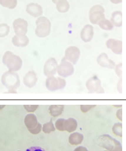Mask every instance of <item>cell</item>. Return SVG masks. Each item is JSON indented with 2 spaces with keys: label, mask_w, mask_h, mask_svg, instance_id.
Segmentation results:
<instances>
[{
  "label": "cell",
  "mask_w": 126,
  "mask_h": 151,
  "mask_svg": "<svg viewBox=\"0 0 126 151\" xmlns=\"http://www.w3.org/2000/svg\"><path fill=\"white\" fill-rule=\"evenodd\" d=\"M1 82L10 93H16L17 89L20 86L19 76L17 72L9 70L4 73L1 78Z\"/></svg>",
  "instance_id": "obj_1"
},
{
  "label": "cell",
  "mask_w": 126,
  "mask_h": 151,
  "mask_svg": "<svg viewBox=\"0 0 126 151\" xmlns=\"http://www.w3.org/2000/svg\"><path fill=\"white\" fill-rule=\"evenodd\" d=\"M2 63L7 66L9 71L18 72L21 70L23 62L22 58L11 51H6L2 56Z\"/></svg>",
  "instance_id": "obj_2"
},
{
  "label": "cell",
  "mask_w": 126,
  "mask_h": 151,
  "mask_svg": "<svg viewBox=\"0 0 126 151\" xmlns=\"http://www.w3.org/2000/svg\"><path fill=\"white\" fill-rule=\"evenodd\" d=\"M35 33L39 38L47 37L51 32L52 24L50 20L45 16H40L36 20Z\"/></svg>",
  "instance_id": "obj_3"
},
{
  "label": "cell",
  "mask_w": 126,
  "mask_h": 151,
  "mask_svg": "<svg viewBox=\"0 0 126 151\" xmlns=\"http://www.w3.org/2000/svg\"><path fill=\"white\" fill-rule=\"evenodd\" d=\"M24 123L30 133L36 135L42 131V126L39 123L36 116L33 113H29L24 119Z\"/></svg>",
  "instance_id": "obj_4"
},
{
  "label": "cell",
  "mask_w": 126,
  "mask_h": 151,
  "mask_svg": "<svg viewBox=\"0 0 126 151\" xmlns=\"http://www.w3.org/2000/svg\"><path fill=\"white\" fill-rule=\"evenodd\" d=\"M89 21L93 25H99V22L105 19V9L101 5H94L90 9L89 12Z\"/></svg>",
  "instance_id": "obj_5"
},
{
  "label": "cell",
  "mask_w": 126,
  "mask_h": 151,
  "mask_svg": "<svg viewBox=\"0 0 126 151\" xmlns=\"http://www.w3.org/2000/svg\"><path fill=\"white\" fill-rule=\"evenodd\" d=\"M66 86V81L64 78L60 76L55 77V76H49L47 77L45 80V86L48 90L51 92H55L57 90H62Z\"/></svg>",
  "instance_id": "obj_6"
},
{
  "label": "cell",
  "mask_w": 126,
  "mask_h": 151,
  "mask_svg": "<svg viewBox=\"0 0 126 151\" xmlns=\"http://www.w3.org/2000/svg\"><path fill=\"white\" fill-rule=\"evenodd\" d=\"M75 72L74 65L69 61H68L65 57H63L61 60V63L58 66L57 73L62 78H67L72 75Z\"/></svg>",
  "instance_id": "obj_7"
},
{
  "label": "cell",
  "mask_w": 126,
  "mask_h": 151,
  "mask_svg": "<svg viewBox=\"0 0 126 151\" xmlns=\"http://www.w3.org/2000/svg\"><path fill=\"white\" fill-rule=\"evenodd\" d=\"M87 90L91 93H104L105 90L102 85V82L96 75L92 76L86 81Z\"/></svg>",
  "instance_id": "obj_8"
},
{
  "label": "cell",
  "mask_w": 126,
  "mask_h": 151,
  "mask_svg": "<svg viewBox=\"0 0 126 151\" xmlns=\"http://www.w3.org/2000/svg\"><path fill=\"white\" fill-rule=\"evenodd\" d=\"M98 143L101 147H103L108 151H112L115 147L121 145L120 142L108 134L101 135L98 139Z\"/></svg>",
  "instance_id": "obj_9"
},
{
  "label": "cell",
  "mask_w": 126,
  "mask_h": 151,
  "mask_svg": "<svg viewBox=\"0 0 126 151\" xmlns=\"http://www.w3.org/2000/svg\"><path fill=\"white\" fill-rule=\"evenodd\" d=\"M14 32L17 36H26L28 32L29 23L26 19L22 18L16 19L12 22Z\"/></svg>",
  "instance_id": "obj_10"
},
{
  "label": "cell",
  "mask_w": 126,
  "mask_h": 151,
  "mask_svg": "<svg viewBox=\"0 0 126 151\" xmlns=\"http://www.w3.org/2000/svg\"><path fill=\"white\" fill-rule=\"evenodd\" d=\"M81 55V51L79 50V47L72 46L68 47L65 51V56L64 57L69 61L70 63L75 65L78 63L79 58Z\"/></svg>",
  "instance_id": "obj_11"
},
{
  "label": "cell",
  "mask_w": 126,
  "mask_h": 151,
  "mask_svg": "<svg viewBox=\"0 0 126 151\" xmlns=\"http://www.w3.org/2000/svg\"><path fill=\"white\" fill-rule=\"evenodd\" d=\"M58 66H59V64H58L57 60H55V58L51 57L48 59L45 63V65H44V75L46 77L53 76L57 73Z\"/></svg>",
  "instance_id": "obj_12"
},
{
  "label": "cell",
  "mask_w": 126,
  "mask_h": 151,
  "mask_svg": "<svg viewBox=\"0 0 126 151\" xmlns=\"http://www.w3.org/2000/svg\"><path fill=\"white\" fill-rule=\"evenodd\" d=\"M106 47L116 55L122 54V41L115 39H108L105 42Z\"/></svg>",
  "instance_id": "obj_13"
},
{
  "label": "cell",
  "mask_w": 126,
  "mask_h": 151,
  "mask_svg": "<svg viewBox=\"0 0 126 151\" xmlns=\"http://www.w3.org/2000/svg\"><path fill=\"white\" fill-rule=\"evenodd\" d=\"M97 63L99 64V66L103 68H107V69H115V63L111 59H109L108 56L106 53L102 52V53L99 54V56L97 57Z\"/></svg>",
  "instance_id": "obj_14"
},
{
  "label": "cell",
  "mask_w": 126,
  "mask_h": 151,
  "mask_svg": "<svg viewBox=\"0 0 126 151\" xmlns=\"http://www.w3.org/2000/svg\"><path fill=\"white\" fill-rule=\"evenodd\" d=\"M26 12L28 14H29L32 17L35 18H39L40 16H42L43 14V9L42 7L38 3H35V2H31L26 6Z\"/></svg>",
  "instance_id": "obj_15"
},
{
  "label": "cell",
  "mask_w": 126,
  "mask_h": 151,
  "mask_svg": "<svg viewBox=\"0 0 126 151\" xmlns=\"http://www.w3.org/2000/svg\"><path fill=\"white\" fill-rule=\"evenodd\" d=\"M94 36V27L90 24H86L81 30L80 37L84 42H91Z\"/></svg>",
  "instance_id": "obj_16"
},
{
  "label": "cell",
  "mask_w": 126,
  "mask_h": 151,
  "mask_svg": "<svg viewBox=\"0 0 126 151\" xmlns=\"http://www.w3.org/2000/svg\"><path fill=\"white\" fill-rule=\"evenodd\" d=\"M38 81L37 74L34 70H30L23 77V83L24 85L27 86L28 88H33L36 85Z\"/></svg>",
  "instance_id": "obj_17"
},
{
  "label": "cell",
  "mask_w": 126,
  "mask_h": 151,
  "mask_svg": "<svg viewBox=\"0 0 126 151\" xmlns=\"http://www.w3.org/2000/svg\"><path fill=\"white\" fill-rule=\"evenodd\" d=\"M12 42L16 47H26L29 43V39L27 36H15L12 37Z\"/></svg>",
  "instance_id": "obj_18"
},
{
  "label": "cell",
  "mask_w": 126,
  "mask_h": 151,
  "mask_svg": "<svg viewBox=\"0 0 126 151\" xmlns=\"http://www.w3.org/2000/svg\"><path fill=\"white\" fill-rule=\"evenodd\" d=\"M111 22L115 27L122 26V11H115L111 16Z\"/></svg>",
  "instance_id": "obj_19"
},
{
  "label": "cell",
  "mask_w": 126,
  "mask_h": 151,
  "mask_svg": "<svg viewBox=\"0 0 126 151\" xmlns=\"http://www.w3.org/2000/svg\"><path fill=\"white\" fill-rule=\"evenodd\" d=\"M83 139H84V136L78 132L71 133L69 137V142L72 145H79L80 143H82Z\"/></svg>",
  "instance_id": "obj_20"
},
{
  "label": "cell",
  "mask_w": 126,
  "mask_h": 151,
  "mask_svg": "<svg viewBox=\"0 0 126 151\" xmlns=\"http://www.w3.org/2000/svg\"><path fill=\"white\" fill-rule=\"evenodd\" d=\"M77 127H78V123H77L76 119H74V118H69V119H65V131L69 132L70 133H72L76 130Z\"/></svg>",
  "instance_id": "obj_21"
},
{
  "label": "cell",
  "mask_w": 126,
  "mask_h": 151,
  "mask_svg": "<svg viewBox=\"0 0 126 151\" xmlns=\"http://www.w3.org/2000/svg\"><path fill=\"white\" fill-rule=\"evenodd\" d=\"M65 109L64 105H51L49 107V113L52 117H58Z\"/></svg>",
  "instance_id": "obj_22"
},
{
  "label": "cell",
  "mask_w": 126,
  "mask_h": 151,
  "mask_svg": "<svg viewBox=\"0 0 126 151\" xmlns=\"http://www.w3.org/2000/svg\"><path fill=\"white\" fill-rule=\"evenodd\" d=\"M55 6L57 11L60 13H65L70 9V4L68 2V0H59Z\"/></svg>",
  "instance_id": "obj_23"
},
{
  "label": "cell",
  "mask_w": 126,
  "mask_h": 151,
  "mask_svg": "<svg viewBox=\"0 0 126 151\" xmlns=\"http://www.w3.org/2000/svg\"><path fill=\"white\" fill-rule=\"evenodd\" d=\"M0 5L5 8L14 9L18 5V1L17 0H0Z\"/></svg>",
  "instance_id": "obj_24"
},
{
  "label": "cell",
  "mask_w": 126,
  "mask_h": 151,
  "mask_svg": "<svg viewBox=\"0 0 126 151\" xmlns=\"http://www.w3.org/2000/svg\"><path fill=\"white\" fill-rule=\"evenodd\" d=\"M99 26L102 29L105 30V31H111L114 28V26L111 22L110 20L107 19H104L102 20L99 23Z\"/></svg>",
  "instance_id": "obj_25"
},
{
  "label": "cell",
  "mask_w": 126,
  "mask_h": 151,
  "mask_svg": "<svg viewBox=\"0 0 126 151\" xmlns=\"http://www.w3.org/2000/svg\"><path fill=\"white\" fill-rule=\"evenodd\" d=\"M55 124L53 123V122L50 120L49 122H47L45 123V124H43L42 126V131L44 133H46V134H49V133H51L52 132H54L55 130Z\"/></svg>",
  "instance_id": "obj_26"
},
{
  "label": "cell",
  "mask_w": 126,
  "mask_h": 151,
  "mask_svg": "<svg viewBox=\"0 0 126 151\" xmlns=\"http://www.w3.org/2000/svg\"><path fill=\"white\" fill-rule=\"evenodd\" d=\"M10 32V27L8 24L1 23L0 24V38L6 37L9 35Z\"/></svg>",
  "instance_id": "obj_27"
},
{
  "label": "cell",
  "mask_w": 126,
  "mask_h": 151,
  "mask_svg": "<svg viewBox=\"0 0 126 151\" xmlns=\"http://www.w3.org/2000/svg\"><path fill=\"white\" fill-rule=\"evenodd\" d=\"M112 133L117 137H122V123L121 122L115 123L113 125Z\"/></svg>",
  "instance_id": "obj_28"
},
{
  "label": "cell",
  "mask_w": 126,
  "mask_h": 151,
  "mask_svg": "<svg viewBox=\"0 0 126 151\" xmlns=\"http://www.w3.org/2000/svg\"><path fill=\"white\" fill-rule=\"evenodd\" d=\"M65 119H64V118H60V119H57L55 123V129H58L59 131H65Z\"/></svg>",
  "instance_id": "obj_29"
},
{
  "label": "cell",
  "mask_w": 126,
  "mask_h": 151,
  "mask_svg": "<svg viewBox=\"0 0 126 151\" xmlns=\"http://www.w3.org/2000/svg\"><path fill=\"white\" fill-rule=\"evenodd\" d=\"M24 109H26L28 113H34L39 107V105H24Z\"/></svg>",
  "instance_id": "obj_30"
},
{
  "label": "cell",
  "mask_w": 126,
  "mask_h": 151,
  "mask_svg": "<svg viewBox=\"0 0 126 151\" xmlns=\"http://www.w3.org/2000/svg\"><path fill=\"white\" fill-rule=\"evenodd\" d=\"M115 72L119 77V79L122 77V63H119L118 64H117L115 67Z\"/></svg>",
  "instance_id": "obj_31"
},
{
  "label": "cell",
  "mask_w": 126,
  "mask_h": 151,
  "mask_svg": "<svg viewBox=\"0 0 126 151\" xmlns=\"http://www.w3.org/2000/svg\"><path fill=\"white\" fill-rule=\"evenodd\" d=\"M95 106V105H81L80 106V110L83 113H86L87 112H89Z\"/></svg>",
  "instance_id": "obj_32"
},
{
  "label": "cell",
  "mask_w": 126,
  "mask_h": 151,
  "mask_svg": "<svg viewBox=\"0 0 126 151\" xmlns=\"http://www.w3.org/2000/svg\"><path fill=\"white\" fill-rule=\"evenodd\" d=\"M26 151H45L43 148L40 147H31L28 148Z\"/></svg>",
  "instance_id": "obj_33"
},
{
  "label": "cell",
  "mask_w": 126,
  "mask_h": 151,
  "mask_svg": "<svg viewBox=\"0 0 126 151\" xmlns=\"http://www.w3.org/2000/svg\"><path fill=\"white\" fill-rule=\"evenodd\" d=\"M117 89H118L119 93H122V78L119 79L118 80V84H117Z\"/></svg>",
  "instance_id": "obj_34"
},
{
  "label": "cell",
  "mask_w": 126,
  "mask_h": 151,
  "mask_svg": "<svg viewBox=\"0 0 126 151\" xmlns=\"http://www.w3.org/2000/svg\"><path fill=\"white\" fill-rule=\"evenodd\" d=\"M116 117L118 118V119L122 123V109H118L116 112Z\"/></svg>",
  "instance_id": "obj_35"
},
{
  "label": "cell",
  "mask_w": 126,
  "mask_h": 151,
  "mask_svg": "<svg viewBox=\"0 0 126 151\" xmlns=\"http://www.w3.org/2000/svg\"><path fill=\"white\" fill-rule=\"evenodd\" d=\"M74 151H89L87 150V148H85V147H78L77 148H75Z\"/></svg>",
  "instance_id": "obj_36"
},
{
  "label": "cell",
  "mask_w": 126,
  "mask_h": 151,
  "mask_svg": "<svg viewBox=\"0 0 126 151\" xmlns=\"http://www.w3.org/2000/svg\"><path fill=\"white\" fill-rule=\"evenodd\" d=\"M112 4H120L122 2V0H109Z\"/></svg>",
  "instance_id": "obj_37"
},
{
  "label": "cell",
  "mask_w": 126,
  "mask_h": 151,
  "mask_svg": "<svg viewBox=\"0 0 126 151\" xmlns=\"http://www.w3.org/2000/svg\"><path fill=\"white\" fill-rule=\"evenodd\" d=\"M112 151H122V145L120 146H117L116 147H115L114 149H113Z\"/></svg>",
  "instance_id": "obj_38"
},
{
  "label": "cell",
  "mask_w": 126,
  "mask_h": 151,
  "mask_svg": "<svg viewBox=\"0 0 126 151\" xmlns=\"http://www.w3.org/2000/svg\"><path fill=\"white\" fill-rule=\"evenodd\" d=\"M122 105H114L115 108H119V109H121V108H122Z\"/></svg>",
  "instance_id": "obj_39"
},
{
  "label": "cell",
  "mask_w": 126,
  "mask_h": 151,
  "mask_svg": "<svg viewBox=\"0 0 126 151\" xmlns=\"http://www.w3.org/2000/svg\"><path fill=\"white\" fill-rule=\"evenodd\" d=\"M5 106H6L5 105H0V110H2V109H4Z\"/></svg>",
  "instance_id": "obj_40"
},
{
  "label": "cell",
  "mask_w": 126,
  "mask_h": 151,
  "mask_svg": "<svg viewBox=\"0 0 126 151\" xmlns=\"http://www.w3.org/2000/svg\"><path fill=\"white\" fill-rule=\"evenodd\" d=\"M58 1H59V0H52V2H53L54 4H56V3H57Z\"/></svg>",
  "instance_id": "obj_41"
},
{
  "label": "cell",
  "mask_w": 126,
  "mask_h": 151,
  "mask_svg": "<svg viewBox=\"0 0 126 151\" xmlns=\"http://www.w3.org/2000/svg\"><path fill=\"white\" fill-rule=\"evenodd\" d=\"M104 151H108V150H104Z\"/></svg>",
  "instance_id": "obj_42"
},
{
  "label": "cell",
  "mask_w": 126,
  "mask_h": 151,
  "mask_svg": "<svg viewBox=\"0 0 126 151\" xmlns=\"http://www.w3.org/2000/svg\"><path fill=\"white\" fill-rule=\"evenodd\" d=\"M18 151H20V150H18Z\"/></svg>",
  "instance_id": "obj_43"
}]
</instances>
